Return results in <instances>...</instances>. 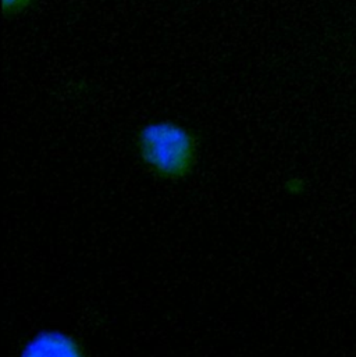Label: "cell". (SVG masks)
I'll use <instances>...</instances> for the list:
<instances>
[{
	"instance_id": "cell-1",
	"label": "cell",
	"mask_w": 356,
	"mask_h": 357,
	"mask_svg": "<svg viewBox=\"0 0 356 357\" xmlns=\"http://www.w3.org/2000/svg\"><path fill=\"white\" fill-rule=\"evenodd\" d=\"M135 149L149 173L158 178L176 182L193 173L199 158V138L185 124L155 120L138 130Z\"/></svg>"
},
{
	"instance_id": "cell-2",
	"label": "cell",
	"mask_w": 356,
	"mask_h": 357,
	"mask_svg": "<svg viewBox=\"0 0 356 357\" xmlns=\"http://www.w3.org/2000/svg\"><path fill=\"white\" fill-rule=\"evenodd\" d=\"M20 357H87L80 342L60 331H43L35 335Z\"/></svg>"
},
{
	"instance_id": "cell-3",
	"label": "cell",
	"mask_w": 356,
	"mask_h": 357,
	"mask_svg": "<svg viewBox=\"0 0 356 357\" xmlns=\"http://www.w3.org/2000/svg\"><path fill=\"white\" fill-rule=\"evenodd\" d=\"M36 0H1L3 14L7 17H15L28 11Z\"/></svg>"
}]
</instances>
